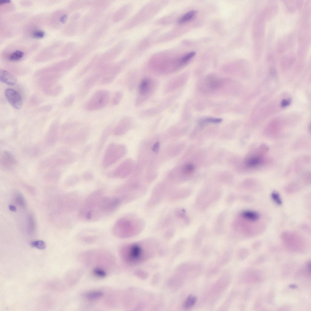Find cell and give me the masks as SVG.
<instances>
[{"label": "cell", "instance_id": "obj_16", "mask_svg": "<svg viewBox=\"0 0 311 311\" xmlns=\"http://www.w3.org/2000/svg\"><path fill=\"white\" fill-rule=\"evenodd\" d=\"M112 128L110 126L106 127L103 132L98 146V151H101L104 146L111 132Z\"/></svg>", "mask_w": 311, "mask_h": 311}, {"label": "cell", "instance_id": "obj_32", "mask_svg": "<svg viewBox=\"0 0 311 311\" xmlns=\"http://www.w3.org/2000/svg\"><path fill=\"white\" fill-rule=\"evenodd\" d=\"M44 32L41 30H36L32 32V36L35 39H40L44 37L45 36Z\"/></svg>", "mask_w": 311, "mask_h": 311}, {"label": "cell", "instance_id": "obj_36", "mask_svg": "<svg viewBox=\"0 0 311 311\" xmlns=\"http://www.w3.org/2000/svg\"><path fill=\"white\" fill-rule=\"evenodd\" d=\"M160 143L159 142H156L153 145L152 148V151L156 153H157L159 148Z\"/></svg>", "mask_w": 311, "mask_h": 311}, {"label": "cell", "instance_id": "obj_15", "mask_svg": "<svg viewBox=\"0 0 311 311\" xmlns=\"http://www.w3.org/2000/svg\"><path fill=\"white\" fill-rule=\"evenodd\" d=\"M92 1L75 0L71 2L70 8L72 10H76L91 6Z\"/></svg>", "mask_w": 311, "mask_h": 311}, {"label": "cell", "instance_id": "obj_9", "mask_svg": "<svg viewBox=\"0 0 311 311\" xmlns=\"http://www.w3.org/2000/svg\"><path fill=\"white\" fill-rule=\"evenodd\" d=\"M5 94L7 101L14 108L19 109L22 105V100L20 95L15 90L11 88H7L5 91Z\"/></svg>", "mask_w": 311, "mask_h": 311}, {"label": "cell", "instance_id": "obj_39", "mask_svg": "<svg viewBox=\"0 0 311 311\" xmlns=\"http://www.w3.org/2000/svg\"><path fill=\"white\" fill-rule=\"evenodd\" d=\"M9 210L12 212H15L16 211V209L15 206L13 205H10L9 206Z\"/></svg>", "mask_w": 311, "mask_h": 311}, {"label": "cell", "instance_id": "obj_34", "mask_svg": "<svg viewBox=\"0 0 311 311\" xmlns=\"http://www.w3.org/2000/svg\"><path fill=\"white\" fill-rule=\"evenodd\" d=\"M222 120L220 118H208L204 120V122H207L217 123L221 122Z\"/></svg>", "mask_w": 311, "mask_h": 311}, {"label": "cell", "instance_id": "obj_2", "mask_svg": "<svg viewBox=\"0 0 311 311\" xmlns=\"http://www.w3.org/2000/svg\"><path fill=\"white\" fill-rule=\"evenodd\" d=\"M144 226V222L141 219L133 215H127L121 217L115 223L113 232L118 237L127 238L138 234Z\"/></svg>", "mask_w": 311, "mask_h": 311}, {"label": "cell", "instance_id": "obj_8", "mask_svg": "<svg viewBox=\"0 0 311 311\" xmlns=\"http://www.w3.org/2000/svg\"><path fill=\"white\" fill-rule=\"evenodd\" d=\"M121 68V62L110 65L105 70L101 79L100 84L106 85L111 83L120 73Z\"/></svg>", "mask_w": 311, "mask_h": 311}, {"label": "cell", "instance_id": "obj_26", "mask_svg": "<svg viewBox=\"0 0 311 311\" xmlns=\"http://www.w3.org/2000/svg\"><path fill=\"white\" fill-rule=\"evenodd\" d=\"M30 245L33 247L40 250L44 249L46 247L45 242L42 240H37L31 242Z\"/></svg>", "mask_w": 311, "mask_h": 311}, {"label": "cell", "instance_id": "obj_18", "mask_svg": "<svg viewBox=\"0 0 311 311\" xmlns=\"http://www.w3.org/2000/svg\"><path fill=\"white\" fill-rule=\"evenodd\" d=\"M197 14V11L195 10H191L185 13L179 19L180 23H184L189 22L195 18Z\"/></svg>", "mask_w": 311, "mask_h": 311}, {"label": "cell", "instance_id": "obj_28", "mask_svg": "<svg viewBox=\"0 0 311 311\" xmlns=\"http://www.w3.org/2000/svg\"><path fill=\"white\" fill-rule=\"evenodd\" d=\"M15 200L19 206L22 207H25L26 206V202L23 197L20 193H18L16 194Z\"/></svg>", "mask_w": 311, "mask_h": 311}, {"label": "cell", "instance_id": "obj_11", "mask_svg": "<svg viewBox=\"0 0 311 311\" xmlns=\"http://www.w3.org/2000/svg\"><path fill=\"white\" fill-rule=\"evenodd\" d=\"M0 80L4 83L10 86L14 85L17 82L16 78L13 74L4 70L0 71Z\"/></svg>", "mask_w": 311, "mask_h": 311}, {"label": "cell", "instance_id": "obj_30", "mask_svg": "<svg viewBox=\"0 0 311 311\" xmlns=\"http://www.w3.org/2000/svg\"><path fill=\"white\" fill-rule=\"evenodd\" d=\"M93 272L94 274L96 276L100 278H104L106 275L105 272L100 268H96L94 269L93 271Z\"/></svg>", "mask_w": 311, "mask_h": 311}, {"label": "cell", "instance_id": "obj_10", "mask_svg": "<svg viewBox=\"0 0 311 311\" xmlns=\"http://www.w3.org/2000/svg\"><path fill=\"white\" fill-rule=\"evenodd\" d=\"M109 27L108 22L104 20L102 21L95 29L91 34V38L95 40L102 37L107 31Z\"/></svg>", "mask_w": 311, "mask_h": 311}, {"label": "cell", "instance_id": "obj_19", "mask_svg": "<svg viewBox=\"0 0 311 311\" xmlns=\"http://www.w3.org/2000/svg\"><path fill=\"white\" fill-rule=\"evenodd\" d=\"M103 295V293L101 291L94 290L85 293L83 296L86 299L88 300H94L99 299Z\"/></svg>", "mask_w": 311, "mask_h": 311}, {"label": "cell", "instance_id": "obj_23", "mask_svg": "<svg viewBox=\"0 0 311 311\" xmlns=\"http://www.w3.org/2000/svg\"><path fill=\"white\" fill-rule=\"evenodd\" d=\"M195 52H189L182 57L179 61V63L181 65H184L190 61L195 56Z\"/></svg>", "mask_w": 311, "mask_h": 311}, {"label": "cell", "instance_id": "obj_20", "mask_svg": "<svg viewBox=\"0 0 311 311\" xmlns=\"http://www.w3.org/2000/svg\"><path fill=\"white\" fill-rule=\"evenodd\" d=\"M242 217L248 220L255 221L258 220L259 217V214L256 212L251 211H246L242 214Z\"/></svg>", "mask_w": 311, "mask_h": 311}, {"label": "cell", "instance_id": "obj_14", "mask_svg": "<svg viewBox=\"0 0 311 311\" xmlns=\"http://www.w3.org/2000/svg\"><path fill=\"white\" fill-rule=\"evenodd\" d=\"M99 56L96 55L90 61L83 67L76 74L75 78L78 79L85 74L92 68L94 67Z\"/></svg>", "mask_w": 311, "mask_h": 311}, {"label": "cell", "instance_id": "obj_3", "mask_svg": "<svg viewBox=\"0 0 311 311\" xmlns=\"http://www.w3.org/2000/svg\"><path fill=\"white\" fill-rule=\"evenodd\" d=\"M125 258L130 264H139L144 262L148 258L147 253L140 244L134 243L127 245L123 248Z\"/></svg>", "mask_w": 311, "mask_h": 311}, {"label": "cell", "instance_id": "obj_27", "mask_svg": "<svg viewBox=\"0 0 311 311\" xmlns=\"http://www.w3.org/2000/svg\"><path fill=\"white\" fill-rule=\"evenodd\" d=\"M194 169L193 165L191 163H187L184 166L182 169V172L185 174H189L192 173Z\"/></svg>", "mask_w": 311, "mask_h": 311}, {"label": "cell", "instance_id": "obj_22", "mask_svg": "<svg viewBox=\"0 0 311 311\" xmlns=\"http://www.w3.org/2000/svg\"><path fill=\"white\" fill-rule=\"evenodd\" d=\"M197 300V298L196 297L192 295L189 296L183 303L184 308L186 309L191 308L195 304Z\"/></svg>", "mask_w": 311, "mask_h": 311}, {"label": "cell", "instance_id": "obj_17", "mask_svg": "<svg viewBox=\"0 0 311 311\" xmlns=\"http://www.w3.org/2000/svg\"><path fill=\"white\" fill-rule=\"evenodd\" d=\"M79 238L83 240H94L97 237L98 234L94 231L86 230L82 232L79 235Z\"/></svg>", "mask_w": 311, "mask_h": 311}, {"label": "cell", "instance_id": "obj_24", "mask_svg": "<svg viewBox=\"0 0 311 311\" xmlns=\"http://www.w3.org/2000/svg\"><path fill=\"white\" fill-rule=\"evenodd\" d=\"M261 158L258 157H253L247 161V165L249 167H253L258 165L261 162Z\"/></svg>", "mask_w": 311, "mask_h": 311}, {"label": "cell", "instance_id": "obj_25", "mask_svg": "<svg viewBox=\"0 0 311 311\" xmlns=\"http://www.w3.org/2000/svg\"><path fill=\"white\" fill-rule=\"evenodd\" d=\"M122 97L123 94L121 91H116L114 94L112 100V105L114 106L118 105L122 100Z\"/></svg>", "mask_w": 311, "mask_h": 311}, {"label": "cell", "instance_id": "obj_4", "mask_svg": "<svg viewBox=\"0 0 311 311\" xmlns=\"http://www.w3.org/2000/svg\"><path fill=\"white\" fill-rule=\"evenodd\" d=\"M110 97V93L108 90H99L94 92L84 103L83 108L88 111H96L102 109L108 104Z\"/></svg>", "mask_w": 311, "mask_h": 311}, {"label": "cell", "instance_id": "obj_35", "mask_svg": "<svg viewBox=\"0 0 311 311\" xmlns=\"http://www.w3.org/2000/svg\"><path fill=\"white\" fill-rule=\"evenodd\" d=\"M67 18V14L66 13H63L60 17L59 21L62 24H64L66 22Z\"/></svg>", "mask_w": 311, "mask_h": 311}, {"label": "cell", "instance_id": "obj_7", "mask_svg": "<svg viewBox=\"0 0 311 311\" xmlns=\"http://www.w3.org/2000/svg\"><path fill=\"white\" fill-rule=\"evenodd\" d=\"M102 73L97 71L86 77L82 82L79 89L78 94L82 98L86 96L91 89L101 78Z\"/></svg>", "mask_w": 311, "mask_h": 311}, {"label": "cell", "instance_id": "obj_21", "mask_svg": "<svg viewBox=\"0 0 311 311\" xmlns=\"http://www.w3.org/2000/svg\"><path fill=\"white\" fill-rule=\"evenodd\" d=\"M24 53L19 50H16L11 54L9 56V60L11 61H16L20 60L23 58Z\"/></svg>", "mask_w": 311, "mask_h": 311}, {"label": "cell", "instance_id": "obj_38", "mask_svg": "<svg viewBox=\"0 0 311 311\" xmlns=\"http://www.w3.org/2000/svg\"><path fill=\"white\" fill-rule=\"evenodd\" d=\"M138 276L140 277L141 278H145L147 277V275L145 272H144L143 271L142 272L139 271L138 272Z\"/></svg>", "mask_w": 311, "mask_h": 311}, {"label": "cell", "instance_id": "obj_12", "mask_svg": "<svg viewBox=\"0 0 311 311\" xmlns=\"http://www.w3.org/2000/svg\"><path fill=\"white\" fill-rule=\"evenodd\" d=\"M129 123L130 120L128 118L125 117L122 118L114 129V134L116 135H120L124 134L127 130Z\"/></svg>", "mask_w": 311, "mask_h": 311}, {"label": "cell", "instance_id": "obj_6", "mask_svg": "<svg viewBox=\"0 0 311 311\" xmlns=\"http://www.w3.org/2000/svg\"><path fill=\"white\" fill-rule=\"evenodd\" d=\"M91 10L81 19L79 22V32L83 33L87 31L98 21L103 12L94 8Z\"/></svg>", "mask_w": 311, "mask_h": 311}, {"label": "cell", "instance_id": "obj_37", "mask_svg": "<svg viewBox=\"0 0 311 311\" xmlns=\"http://www.w3.org/2000/svg\"><path fill=\"white\" fill-rule=\"evenodd\" d=\"M290 104V101L289 100H284L281 103V106L283 107H285L289 105Z\"/></svg>", "mask_w": 311, "mask_h": 311}, {"label": "cell", "instance_id": "obj_33", "mask_svg": "<svg viewBox=\"0 0 311 311\" xmlns=\"http://www.w3.org/2000/svg\"><path fill=\"white\" fill-rule=\"evenodd\" d=\"M271 197L273 200L277 204L281 205L282 204V200L280 196L276 192H273L271 194Z\"/></svg>", "mask_w": 311, "mask_h": 311}, {"label": "cell", "instance_id": "obj_31", "mask_svg": "<svg viewBox=\"0 0 311 311\" xmlns=\"http://www.w3.org/2000/svg\"><path fill=\"white\" fill-rule=\"evenodd\" d=\"M82 177L85 180L90 181L93 180L94 178V175L93 173L90 171H87L84 172L82 174Z\"/></svg>", "mask_w": 311, "mask_h": 311}, {"label": "cell", "instance_id": "obj_1", "mask_svg": "<svg viewBox=\"0 0 311 311\" xmlns=\"http://www.w3.org/2000/svg\"><path fill=\"white\" fill-rule=\"evenodd\" d=\"M121 203L120 199L117 196H108L102 190H97L86 198L78 215L84 220L96 221L113 213Z\"/></svg>", "mask_w": 311, "mask_h": 311}, {"label": "cell", "instance_id": "obj_29", "mask_svg": "<svg viewBox=\"0 0 311 311\" xmlns=\"http://www.w3.org/2000/svg\"><path fill=\"white\" fill-rule=\"evenodd\" d=\"M76 98V95L74 93L70 94L66 99L65 105L67 107L71 106L73 103Z\"/></svg>", "mask_w": 311, "mask_h": 311}, {"label": "cell", "instance_id": "obj_5", "mask_svg": "<svg viewBox=\"0 0 311 311\" xmlns=\"http://www.w3.org/2000/svg\"><path fill=\"white\" fill-rule=\"evenodd\" d=\"M125 152V149L123 145L114 143L110 144L104 155L103 166L107 168L114 164L124 155Z\"/></svg>", "mask_w": 311, "mask_h": 311}, {"label": "cell", "instance_id": "obj_13", "mask_svg": "<svg viewBox=\"0 0 311 311\" xmlns=\"http://www.w3.org/2000/svg\"><path fill=\"white\" fill-rule=\"evenodd\" d=\"M152 82L150 79H145L139 84V91L141 95L147 96L150 94L152 89Z\"/></svg>", "mask_w": 311, "mask_h": 311}, {"label": "cell", "instance_id": "obj_40", "mask_svg": "<svg viewBox=\"0 0 311 311\" xmlns=\"http://www.w3.org/2000/svg\"><path fill=\"white\" fill-rule=\"evenodd\" d=\"M11 2L9 0H1L0 1V5H2L5 4L9 3Z\"/></svg>", "mask_w": 311, "mask_h": 311}]
</instances>
